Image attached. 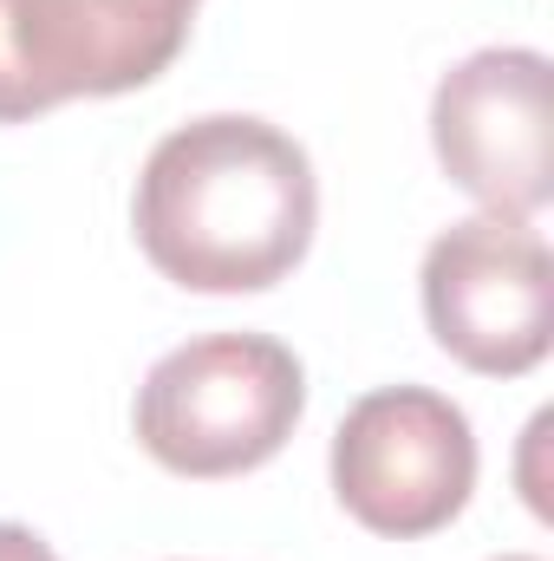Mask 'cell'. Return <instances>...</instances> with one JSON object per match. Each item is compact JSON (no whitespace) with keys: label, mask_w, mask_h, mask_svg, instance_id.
<instances>
[{"label":"cell","mask_w":554,"mask_h":561,"mask_svg":"<svg viewBox=\"0 0 554 561\" xmlns=\"http://www.w3.org/2000/svg\"><path fill=\"white\" fill-rule=\"evenodd\" d=\"M424 320L430 340L483 373V379H522L554 346V255L542 229L522 216H470L450 222L424 249Z\"/></svg>","instance_id":"cell-5"},{"label":"cell","mask_w":554,"mask_h":561,"mask_svg":"<svg viewBox=\"0 0 554 561\" xmlns=\"http://www.w3.org/2000/svg\"><path fill=\"white\" fill-rule=\"evenodd\" d=\"M203 0H0V125L138 92L189 39Z\"/></svg>","instance_id":"cell-3"},{"label":"cell","mask_w":554,"mask_h":561,"mask_svg":"<svg viewBox=\"0 0 554 561\" xmlns=\"http://www.w3.org/2000/svg\"><path fill=\"white\" fill-rule=\"evenodd\" d=\"M554 66L535 46H483L437 79L430 150L483 216H535L554 196Z\"/></svg>","instance_id":"cell-6"},{"label":"cell","mask_w":554,"mask_h":561,"mask_svg":"<svg viewBox=\"0 0 554 561\" xmlns=\"http://www.w3.org/2000/svg\"><path fill=\"white\" fill-rule=\"evenodd\" d=\"M138 249L189 294H262L287 280L320 222L307 150L268 118H196L143 157L131 196Z\"/></svg>","instance_id":"cell-1"},{"label":"cell","mask_w":554,"mask_h":561,"mask_svg":"<svg viewBox=\"0 0 554 561\" xmlns=\"http://www.w3.org/2000/svg\"><path fill=\"white\" fill-rule=\"evenodd\" d=\"M0 561H59L46 536H33L26 523H0Z\"/></svg>","instance_id":"cell-7"},{"label":"cell","mask_w":554,"mask_h":561,"mask_svg":"<svg viewBox=\"0 0 554 561\" xmlns=\"http://www.w3.org/2000/svg\"><path fill=\"white\" fill-rule=\"evenodd\" d=\"M307 412V373L268 333H203L163 353L138 386V444L170 477H249Z\"/></svg>","instance_id":"cell-2"},{"label":"cell","mask_w":554,"mask_h":561,"mask_svg":"<svg viewBox=\"0 0 554 561\" xmlns=\"http://www.w3.org/2000/svg\"><path fill=\"white\" fill-rule=\"evenodd\" d=\"M496 561H542V556H496Z\"/></svg>","instance_id":"cell-8"},{"label":"cell","mask_w":554,"mask_h":561,"mask_svg":"<svg viewBox=\"0 0 554 561\" xmlns=\"http://www.w3.org/2000/svg\"><path fill=\"white\" fill-rule=\"evenodd\" d=\"M476 490V431L430 386H379L333 431L339 510L392 542L437 536Z\"/></svg>","instance_id":"cell-4"}]
</instances>
